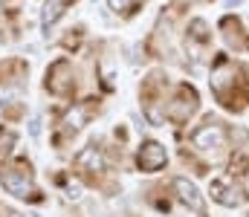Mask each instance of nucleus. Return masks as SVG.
Segmentation results:
<instances>
[{
  "label": "nucleus",
  "mask_w": 249,
  "mask_h": 217,
  "mask_svg": "<svg viewBox=\"0 0 249 217\" xmlns=\"http://www.w3.org/2000/svg\"><path fill=\"white\" fill-rule=\"evenodd\" d=\"M0 183L15 197H32V200H38L35 197V185H32V168H29L26 159H18L12 165H0Z\"/></svg>",
  "instance_id": "1"
},
{
  "label": "nucleus",
  "mask_w": 249,
  "mask_h": 217,
  "mask_svg": "<svg viewBox=\"0 0 249 217\" xmlns=\"http://www.w3.org/2000/svg\"><path fill=\"white\" fill-rule=\"evenodd\" d=\"M47 90L55 96H67L72 93V78H70V64L67 61H55L50 72H47Z\"/></svg>",
  "instance_id": "2"
},
{
  "label": "nucleus",
  "mask_w": 249,
  "mask_h": 217,
  "mask_svg": "<svg viewBox=\"0 0 249 217\" xmlns=\"http://www.w3.org/2000/svg\"><path fill=\"white\" fill-rule=\"evenodd\" d=\"M162 162H165V150H162L160 145L157 142L142 145V150H139V165H142L145 171H157Z\"/></svg>",
  "instance_id": "3"
},
{
  "label": "nucleus",
  "mask_w": 249,
  "mask_h": 217,
  "mask_svg": "<svg viewBox=\"0 0 249 217\" xmlns=\"http://www.w3.org/2000/svg\"><path fill=\"white\" fill-rule=\"evenodd\" d=\"M23 72H26V64H23V61L9 58V61H3V64H0V84H3V81H6V84H12V81L23 78Z\"/></svg>",
  "instance_id": "4"
},
{
  "label": "nucleus",
  "mask_w": 249,
  "mask_h": 217,
  "mask_svg": "<svg viewBox=\"0 0 249 217\" xmlns=\"http://www.w3.org/2000/svg\"><path fill=\"white\" fill-rule=\"evenodd\" d=\"M174 185H177V191H180V197L186 200V203L191 206V209H197V212L203 209V203H200V197H197V188H194L191 183H186V180H177Z\"/></svg>",
  "instance_id": "5"
},
{
  "label": "nucleus",
  "mask_w": 249,
  "mask_h": 217,
  "mask_svg": "<svg viewBox=\"0 0 249 217\" xmlns=\"http://www.w3.org/2000/svg\"><path fill=\"white\" fill-rule=\"evenodd\" d=\"M67 3H70V0H47V12H44V23H47V26L61 17V12H64Z\"/></svg>",
  "instance_id": "6"
},
{
  "label": "nucleus",
  "mask_w": 249,
  "mask_h": 217,
  "mask_svg": "<svg viewBox=\"0 0 249 217\" xmlns=\"http://www.w3.org/2000/svg\"><path fill=\"white\" fill-rule=\"evenodd\" d=\"M15 142H18V136H15V134H0V165L12 156V148H15Z\"/></svg>",
  "instance_id": "7"
},
{
  "label": "nucleus",
  "mask_w": 249,
  "mask_h": 217,
  "mask_svg": "<svg viewBox=\"0 0 249 217\" xmlns=\"http://www.w3.org/2000/svg\"><path fill=\"white\" fill-rule=\"evenodd\" d=\"M110 6H113L116 12H122V9H127V0H110Z\"/></svg>",
  "instance_id": "8"
},
{
  "label": "nucleus",
  "mask_w": 249,
  "mask_h": 217,
  "mask_svg": "<svg viewBox=\"0 0 249 217\" xmlns=\"http://www.w3.org/2000/svg\"><path fill=\"white\" fill-rule=\"evenodd\" d=\"M9 217H20V215H9Z\"/></svg>",
  "instance_id": "9"
}]
</instances>
